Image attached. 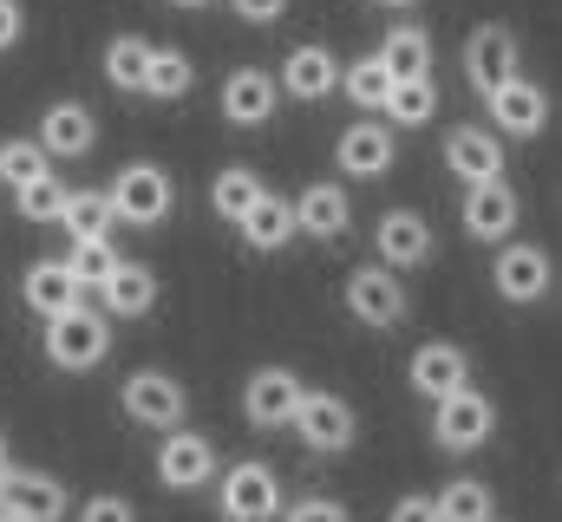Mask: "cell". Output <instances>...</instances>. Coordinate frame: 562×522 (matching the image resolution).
I'll return each mask as SVG.
<instances>
[{"instance_id":"cell-6","label":"cell","mask_w":562,"mask_h":522,"mask_svg":"<svg viewBox=\"0 0 562 522\" xmlns=\"http://www.w3.org/2000/svg\"><path fill=\"white\" fill-rule=\"evenodd\" d=\"M340 300L360 327H406V287H400V268H386V261L353 268L340 281Z\"/></svg>"},{"instance_id":"cell-12","label":"cell","mask_w":562,"mask_h":522,"mask_svg":"<svg viewBox=\"0 0 562 522\" xmlns=\"http://www.w3.org/2000/svg\"><path fill=\"white\" fill-rule=\"evenodd\" d=\"M464 79H471V92L484 99V92H497L504 79H517V33L510 26H497V20H484L471 39H464Z\"/></svg>"},{"instance_id":"cell-17","label":"cell","mask_w":562,"mask_h":522,"mask_svg":"<svg viewBox=\"0 0 562 522\" xmlns=\"http://www.w3.org/2000/svg\"><path fill=\"white\" fill-rule=\"evenodd\" d=\"M484 105H491L497 137H537V130L550 125V99H543V86H530V79H504L497 92H484Z\"/></svg>"},{"instance_id":"cell-37","label":"cell","mask_w":562,"mask_h":522,"mask_svg":"<svg viewBox=\"0 0 562 522\" xmlns=\"http://www.w3.org/2000/svg\"><path fill=\"white\" fill-rule=\"evenodd\" d=\"M276 522H353L340 497H294L288 510H276Z\"/></svg>"},{"instance_id":"cell-39","label":"cell","mask_w":562,"mask_h":522,"mask_svg":"<svg viewBox=\"0 0 562 522\" xmlns=\"http://www.w3.org/2000/svg\"><path fill=\"white\" fill-rule=\"evenodd\" d=\"M229 13L249 20V26H276L281 13H288V0H229Z\"/></svg>"},{"instance_id":"cell-10","label":"cell","mask_w":562,"mask_h":522,"mask_svg":"<svg viewBox=\"0 0 562 522\" xmlns=\"http://www.w3.org/2000/svg\"><path fill=\"white\" fill-rule=\"evenodd\" d=\"M157 484L164 490H203V484H216V444L210 438H196V431H164V444H157Z\"/></svg>"},{"instance_id":"cell-31","label":"cell","mask_w":562,"mask_h":522,"mask_svg":"<svg viewBox=\"0 0 562 522\" xmlns=\"http://www.w3.org/2000/svg\"><path fill=\"white\" fill-rule=\"evenodd\" d=\"M386 112H393V125H400V130L431 125V112H438V86H431V72H419V79H393Z\"/></svg>"},{"instance_id":"cell-40","label":"cell","mask_w":562,"mask_h":522,"mask_svg":"<svg viewBox=\"0 0 562 522\" xmlns=\"http://www.w3.org/2000/svg\"><path fill=\"white\" fill-rule=\"evenodd\" d=\"M386 522H438V510H431V497H400L386 510Z\"/></svg>"},{"instance_id":"cell-41","label":"cell","mask_w":562,"mask_h":522,"mask_svg":"<svg viewBox=\"0 0 562 522\" xmlns=\"http://www.w3.org/2000/svg\"><path fill=\"white\" fill-rule=\"evenodd\" d=\"M20 26H26V7H20V0H0V53L20 39Z\"/></svg>"},{"instance_id":"cell-23","label":"cell","mask_w":562,"mask_h":522,"mask_svg":"<svg viewBox=\"0 0 562 522\" xmlns=\"http://www.w3.org/2000/svg\"><path fill=\"white\" fill-rule=\"evenodd\" d=\"M373 249L386 268H419V261H431V223L419 209H386L373 229Z\"/></svg>"},{"instance_id":"cell-44","label":"cell","mask_w":562,"mask_h":522,"mask_svg":"<svg viewBox=\"0 0 562 522\" xmlns=\"http://www.w3.org/2000/svg\"><path fill=\"white\" fill-rule=\"evenodd\" d=\"M170 7H210V0H170Z\"/></svg>"},{"instance_id":"cell-45","label":"cell","mask_w":562,"mask_h":522,"mask_svg":"<svg viewBox=\"0 0 562 522\" xmlns=\"http://www.w3.org/2000/svg\"><path fill=\"white\" fill-rule=\"evenodd\" d=\"M0 522H20V517H13V510H0Z\"/></svg>"},{"instance_id":"cell-27","label":"cell","mask_w":562,"mask_h":522,"mask_svg":"<svg viewBox=\"0 0 562 522\" xmlns=\"http://www.w3.org/2000/svg\"><path fill=\"white\" fill-rule=\"evenodd\" d=\"M190 86H196V66H190V53H183V46H150L144 92L170 105V99H190Z\"/></svg>"},{"instance_id":"cell-1","label":"cell","mask_w":562,"mask_h":522,"mask_svg":"<svg viewBox=\"0 0 562 522\" xmlns=\"http://www.w3.org/2000/svg\"><path fill=\"white\" fill-rule=\"evenodd\" d=\"M105 353H112V320H105V307L72 300L66 314L46 320V360H53L59 373H92Z\"/></svg>"},{"instance_id":"cell-35","label":"cell","mask_w":562,"mask_h":522,"mask_svg":"<svg viewBox=\"0 0 562 522\" xmlns=\"http://www.w3.org/2000/svg\"><path fill=\"white\" fill-rule=\"evenodd\" d=\"M53 163H46V150H40V137H7L0 144V183L7 190H20V183H33V177H46Z\"/></svg>"},{"instance_id":"cell-21","label":"cell","mask_w":562,"mask_h":522,"mask_svg":"<svg viewBox=\"0 0 562 522\" xmlns=\"http://www.w3.org/2000/svg\"><path fill=\"white\" fill-rule=\"evenodd\" d=\"M276 86L288 92V99H301V105H321L334 86H340V59L327 53V46H294L288 59H281V72H276Z\"/></svg>"},{"instance_id":"cell-29","label":"cell","mask_w":562,"mask_h":522,"mask_svg":"<svg viewBox=\"0 0 562 522\" xmlns=\"http://www.w3.org/2000/svg\"><path fill=\"white\" fill-rule=\"evenodd\" d=\"M59 229H66L72 242H92V236H112V229H119V216H112V203H105V190H66V209H59Z\"/></svg>"},{"instance_id":"cell-28","label":"cell","mask_w":562,"mask_h":522,"mask_svg":"<svg viewBox=\"0 0 562 522\" xmlns=\"http://www.w3.org/2000/svg\"><path fill=\"white\" fill-rule=\"evenodd\" d=\"M334 92H347L360 112H386L393 72H386V59H380V53H367V59H347V66H340V86H334Z\"/></svg>"},{"instance_id":"cell-8","label":"cell","mask_w":562,"mask_h":522,"mask_svg":"<svg viewBox=\"0 0 562 522\" xmlns=\"http://www.w3.org/2000/svg\"><path fill=\"white\" fill-rule=\"evenodd\" d=\"M301 392H307L301 373H288V366H256V373L243 379V418H249L256 431H288Z\"/></svg>"},{"instance_id":"cell-7","label":"cell","mask_w":562,"mask_h":522,"mask_svg":"<svg viewBox=\"0 0 562 522\" xmlns=\"http://www.w3.org/2000/svg\"><path fill=\"white\" fill-rule=\"evenodd\" d=\"M119 405H125V418L144 424V431H177L183 411H190V392L177 386L170 373H132L125 392H119Z\"/></svg>"},{"instance_id":"cell-25","label":"cell","mask_w":562,"mask_h":522,"mask_svg":"<svg viewBox=\"0 0 562 522\" xmlns=\"http://www.w3.org/2000/svg\"><path fill=\"white\" fill-rule=\"evenodd\" d=\"M236 236H243L256 256H276V249H288V242H294V203L262 190V196L236 216Z\"/></svg>"},{"instance_id":"cell-30","label":"cell","mask_w":562,"mask_h":522,"mask_svg":"<svg viewBox=\"0 0 562 522\" xmlns=\"http://www.w3.org/2000/svg\"><path fill=\"white\" fill-rule=\"evenodd\" d=\"M144 66H150V39L144 33H112L105 39V86L112 92H144Z\"/></svg>"},{"instance_id":"cell-3","label":"cell","mask_w":562,"mask_h":522,"mask_svg":"<svg viewBox=\"0 0 562 522\" xmlns=\"http://www.w3.org/2000/svg\"><path fill=\"white\" fill-rule=\"evenodd\" d=\"M105 203H112L119 223H132V229H157V223L177 209V183H170L164 163H125V170L105 183Z\"/></svg>"},{"instance_id":"cell-38","label":"cell","mask_w":562,"mask_h":522,"mask_svg":"<svg viewBox=\"0 0 562 522\" xmlns=\"http://www.w3.org/2000/svg\"><path fill=\"white\" fill-rule=\"evenodd\" d=\"M79 522H138V510L125 503V497H86V510H79Z\"/></svg>"},{"instance_id":"cell-34","label":"cell","mask_w":562,"mask_h":522,"mask_svg":"<svg viewBox=\"0 0 562 522\" xmlns=\"http://www.w3.org/2000/svg\"><path fill=\"white\" fill-rule=\"evenodd\" d=\"M59 261L72 268L79 294H92V287H99V281H105V274L119 268V242H112V236H92V242H72V249H66Z\"/></svg>"},{"instance_id":"cell-26","label":"cell","mask_w":562,"mask_h":522,"mask_svg":"<svg viewBox=\"0 0 562 522\" xmlns=\"http://www.w3.org/2000/svg\"><path fill=\"white\" fill-rule=\"evenodd\" d=\"M380 59H386L393 79H419V72H431V33L419 20H393L386 39H380Z\"/></svg>"},{"instance_id":"cell-24","label":"cell","mask_w":562,"mask_h":522,"mask_svg":"<svg viewBox=\"0 0 562 522\" xmlns=\"http://www.w3.org/2000/svg\"><path fill=\"white\" fill-rule=\"evenodd\" d=\"M20 300L40 314V320H53V314H66L72 300H86L79 294V281H72V268L59 256H40V261H26V274H20Z\"/></svg>"},{"instance_id":"cell-32","label":"cell","mask_w":562,"mask_h":522,"mask_svg":"<svg viewBox=\"0 0 562 522\" xmlns=\"http://www.w3.org/2000/svg\"><path fill=\"white\" fill-rule=\"evenodd\" d=\"M431 510H438V522H491V517H497V503H491V490H484L477 477L445 484V490L431 497Z\"/></svg>"},{"instance_id":"cell-2","label":"cell","mask_w":562,"mask_h":522,"mask_svg":"<svg viewBox=\"0 0 562 522\" xmlns=\"http://www.w3.org/2000/svg\"><path fill=\"white\" fill-rule=\"evenodd\" d=\"M491 431H497V405H491L477 386H458V392H445V398L431 405V444L451 451V457L484 451Z\"/></svg>"},{"instance_id":"cell-36","label":"cell","mask_w":562,"mask_h":522,"mask_svg":"<svg viewBox=\"0 0 562 522\" xmlns=\"http://www.w3.org/2000/svg\"><path fill=\"white\" fill-rule=\"evenodd\" d=\"M13 203H20V216H26V223H59V209H66V183L46 170V177L20 183V190H13Z\"/></svg>"},{"instance_id":"cell-19","label":"cell","mask_w":562,"mask_h":522,"mask_svg":"<svg viewBox=\"0 0 562 522\" xmlns=\"http://www.w3.org/2000/svg\"><path fill=\"white\" fill-rule=\"evenodd\" d=\"M445 170L464 177V183H491V177H504V144H497V130L451 125L445 130Z\"/></svg>"},{"instance_id":"cell-18","label":"cell","mask_w":562,"mask_h":522,"mask_svg":"<svg viewBox=\"0 0 562 522\" xmlns=\"http://www.w3.org/2000/svg\"><path fill=\"white\" fill-rule=\"evenodd\" d=\"M40 150L46 157H86L92 144H99V118H92V105L86 99H59V105H46L40 112Z\"/></svg>"},{"instance_id":"cell-14","label":"cell","mask_w":562,"mask_h":522,"mask_svg":"<svg viewBox=\"0 0 562 522\" xmlns=\"http://www.w3.org/2000/svg\"><path fill=\"white\" fill-rule=\"evenodd\" d=\"M334 163H340V177H360V183H373V177H386V170L400 163V144H393V130L380 125V118H360V125L340 130V144H334Z\"/></svg>"},{"instance_id":"cell-46","label":"cell","mask_w":562,"mask_h":522,"mask_svg":"<svg viewBox=\"0 0 562 522\" xmlns=\"http://www.w3.org/2000/svg\"><path fill=\"white\" fill-rule=\"evenodd\" d=\"M491 522H497V517H491Z\"/></svg>"},{"instance_id":"cell-13","label":"cell","mask_w":562,"mask_h":522,"mask_svg":"<svg viewBox=\"0 0 562 522\" xmlns=\"http://www.w3.org/2000/svg\"><path fill=\"white\" fill-rule=\"evenodd\" d=\"M491 281H497V294H504L510 307H530V300H543V294H550V281H557L550 249H537V242H510V249H497Z\"/></svg>"},{"instance_id":"cell-42","label":"cell","mask_w":562,"mask_h":522,"mask_svg":"<svg viewBox=\"0 0 562 522\" xmlns=\"http://www.w3.org/2000/svg\"><path fill=\"white\" fill-rule=\"evenodd\" d=\"M7 464H13V451H7V431H0V477H7Z\"/></svg>"},{"instance_id":"cell-4","label":"cell","mask_w":562,"mask_h":522,"mask_svg":"<svg viewBox=\"0 0 562 522\" xmlns=\"http://www.w3.org/2000/svg\"><path fill=\"white\" fill-rule=\"evenodd\" d=\"M216 510H223V522H276V510H281L276 464L243 457V464L216 470Z\"/></svg>"},{"instance_id":"cell-11","label":"cell","mask_w":562,"mask_h":522,"mask_svg":"<svg viewBox=\"0 0 562 522\" xmlns=\"http://www.w3.org/2000/svg\"><path fill=\"white\" fill-rule=\"evenodd\" d=\"M0 510H13L20 522H66L72 497H66V484H59L53 470H13V464H7V477H0Z\"/></svg>"},{"instance_id":"cell-5","label":"cell","mask_w":562,"mask_h":522,"mask_svg":"<svg viewBox=\"0 0 562 522\" xmlns=\"http://www.w3.org/2000/svg\"><path fill=\"white\" fill-rule=\"evenodd\" d=\"M294 438L314 451V457H340V451H353V438H360V418H353V405L340 398V392H301V405H294Z\"/></svg>"},{"instance_id":"cell-15","label":"cell","mask_w":562,"mask_h":522,"mask_svg":"<svg viewBox=\"0 0 562 522\" xmlns=\"http://www.w3.org/2000/svg\"><path fill=\"white\" fill-rule=\"evenodd\" d=\"M281 105V86L276 72H262V66H236L229 79H223V118L243 130H262L269 118H276Z\"/></svg>"},{"instance_id":"cell-9","label":"cell","mask_w":562,"mask_h":522,"mask_svg":"<svg viewBox=\"0 0 562 522\" xmlns=\"http://www.w3.org/2000/svg\"><path fill=\"white\" fill-rule=\"evenodd\" d=\"M458 216H464V236H471V242H504V236L517 229L524 203H517V190H510L504 177H491V183H464Z\"/></svg>"},{"instance_id":"cell-16","label":"cell","mask_w":562,"mask_h":522,"mask_svg":"<svg viewBox=\"0 0 562 522\" xmlns=\"http://www.w3.org/2000/svg\"><path fill=\"white\" fill-rule=\"evenodd\" d=\"M99 294V307H105V320H144L150 307H157V268H144V261H125L119 256V268L92 287Z\"/></svg>"},{"instance_id":"cell-33","label":"cell","mask_w":562,"mask_h":522,"mask_svg":"<svg viewBox=\"0 0 562 522\" xmlns=\"http://www.w3.org/2000/svg\"><path fill=\"white\" fill-rule=\"evenodd\" d=\"M256 196H262V177H256V170H243V163L216 170V183H210V209H216L223 223H236V216H243Z\"/></svg>"},{"instance_id":"cell-20","label":"cell","mask_w":562,"mask_h":522,"mask_svg":"<svg viewBox=\"0 0 562 522\" xmlns=\"http://www.w3.org/2000/svg\"><path fill=\"white\" fill-rule=\"evenodd\" d=\"M353 229V203L340 183H307L294 196V236H314V242H340Z\"/></svg>"},{"instance_id":"cell-22","label":"cell","mask_w":562,"mask_h":522,"mask_svg":"<svg viewBox=\"0 0 562 522\" xmlns=\"http://www.w3.org/2000/svg\"><path fill=\"white\" fill-rule=\"evenodd\" d=\"M406 379H413V392L419 398H445V392L471 386V353L464 347H451V340H425L419 353H413V366H406Z\"/></svg>"},{"instance_id":"cell-43","label":"cell","mask_w":562,"mask_h":522,"mask_svg":"<svg viewBox=\"0 0 562 522\" xmlns=\"http://www.w3.org/2000/svg\"><path fill=\"white\" fill-rule=\"evenodd\" d=\"M373 7H419V0H373Z\"/></svg>"}]
</instances>
